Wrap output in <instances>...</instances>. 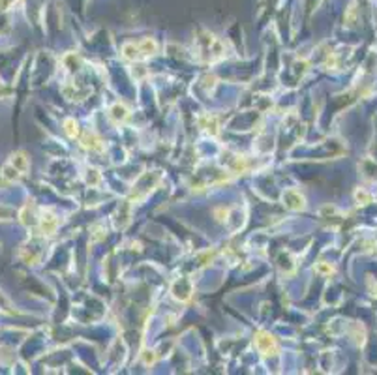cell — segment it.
Wrapping results in <instances>:
<instances>
[{"label":"cell","mask_w":377,"mask_h":375,"mask_svg":"<svg viewBox=\"0 0 377 375\" xmlns=\"http://www.w3.org/2000/svg\"><path fill=\"white\" fill-rule=\"evenodd\" d=\"M28 167H30V161H28V158H26L23 150L13 152L12 156L8 158V161L4 163L2 171H0V180L4 184H12V182L21 180L24 175L28 173Z\"/></svg>","instance_id":"6da1fadb"},{"label":"cell","mask_w":377,"mask_h":375,"mask_svg":"<svg viewBox=\"0 0 377 375\" xmlns=\"http://www.w3.org/2000/svg\"><path fill=\"white\" fill-rule=\"evenodd\" d=\"M197 51H199L197 53L199 59L205 62H216L223 59V55H225L223 43L210 32H201L197 36Z\"/></svg>","instance_id":"7a4b0ae2"},{"label":"cell","mask_w":377,"mask_h":375,"mask_svg":"<svg viewBox=\"0 0 377 375\" xmlns=\"http://www.w3.org/2000/svg\"><path fill=\"white\" fill-rule=\"evenodd\" d=\"M254 345H256V349L263 356H274V355L280 353L276 338L270 332H267V330H257L254 334Z\"/></svg>","instance_id":"3957f363"},{"label":"cell","mask_w":377,"mask_h":375,"mask_svg":"<svg viewBox=\"0 0 377 375\" xmlns=\"http://www.w3.org/2000/svg\"><path fill=\"white\" fill-rule=\"evenodd\" d=\"M59 218L51 208H40L38 212V227L43 237H53L59 229Z\"/></svg>","instance_id":"277c9868"},{"label":"cell","mask_w":377,"mask_h":375,"mask_svg":"<svg viewBox=\"0 0 377 375\" xmlns=\"http://www.w3.org/2000/svg\"><path fill=\"white\" fill-rule=\"evenodd\" d=\"M171 295L179 302H188L192 298V295H194V283H192V279L179 278L173 283V287H171Z\"/></svg>","instance_id":"5b68a950"},{"label":"cell","mask_w":377,"mask_h":375,"mask_svg":"<svg viewBox=\"0 0 377 375\" xmlns=\"http://www.w3.org/2000/svg\"><path fill=\"white\" fill-rule=\"evenodd\" d=\"M281 203L287 210H293V212L306 210V197L298 190H285L281 194Z\"/></svg>","instance_id":"8992f818"},{"label":"cell","mask_w":377,"mask_h":375,"mask_svg":"<svg viewBox=\"0 0 377 375\" xmlns=\"http://www.w3.org/2000/svg\"><path fill=\"white\" fill-rule=\"evenodd\" d=\"M197 124H199V128H201L205 133H208V135H212V137L219 135V120L216 115H201V117L197 118Z\"/></svg>","instance_id":"52a82bcc"},{"label":"cell","mask_w":377,"mask_h":375,"mask_svg":"<svg viewBox=\"0 0 377 375\" xmlns=\"http://www.w3.org/2000/svg\"><path fill=\"white\" fill-rule=\"evenodd\" d=\"M81 146L90 152H103V139L94 132H86L81 137Z\"/></svg>","instance_id":"ba28073f"},{"label":"cell","mask_w":377,"mask_h":375,"mask_svg":"<svg viewBox=\"0 0 377 375\" xmlns=\"http://www.w3.org/2000/svg\"><path fill=\"white\" fill-rule=\"evenodd\" d=\"M128 118H130V109H128L124 103L117 101L115 105H111L109 120L113 122V124H122V122H126Z\"/></svg>","instance_id":"9c48e42d"},{"label":"cell","mask_w":377,"mask_h":375,"mask_svg":"<svg viewBox=\"0 0 377 375\" xmlns=\"http://www.w3.org/2000/svg\"><path fill=\"white\" fill-rule=\"evenodd\" d=\"M137 47H139V53H141V59L154 57L158 53V43L152 38H143L141 41H137Z\"/></svg>","instance_id":"30bf717a"},{"label":"cell","mask_w":377,"mask_h":375,"mask_svg":"<svg viewBox=\"0 0 377 375\" xmlns=\"http://www.w3.org/2000/svg\"><path fill=\"white\" fill-rule=\"evenodd\" d=\"M85 182L90 186V188H96L101 184V175H99V171L94 169V167H88L85 173Z\"/></svg>","instance_id":"8fae6325"},{"label":"cell","mask_w":377,"mask_h":375,"mask_svg":"<svg viewBox=\"0 0 377 375\" xmlns=\"http://www.w3.org/2000/svg\"><path fill=\"white\" fill-rule=\"evenodd\" d=\"M62 126H64V132H66V135H68L70 139L79 137V124H77L75 118H66Z\"/></svg>","instance_id":"7c38bea8"},{"label":"cell","mask_w":377,"mask_h":375,"mask_svg":"<svg viewBox=\"0 0 377 375\" xmlns=\"http://www.w3.org/2000/svg\"><path fill=\"white\" fill-rule=\"evenodd\" d=\"M316 272L317 274H323V276H330V274H334V272H336V268L330 265V263L321 261V263H317L316 265Z\"/></svg>","instance_id":"4fadbf2b"},{"label":"cell","mask_w":377,"mask_h":375,"mask_svg":"<svg viewBox=\"0 0 377 375\" xmlns=\"http://www.w3.org/2000/svg\"><path fill=\"white\" fill-rule=\"evenodd\" d=\"M355 199H357L358 205H368V203H372V195L368 194L366 190H362V188H358V190L355 192Z\"/></svg>","instance_id":"5bb4252c"},{"label":"cell","mask_w":377,"mask_h":375,"mask_svg":"<svg viewBox=\"0 0 377 375\" xmlns=\"http://www.w3.org/2000/svg\"><path fill=\"white\" fill-rule=\"evenodd\" d=\"M355 339H357V343H358V345H364V343H366V332H364V327H360V325H357V334H355Z\"/></svg>","instance_id":"9a60e30c"},{"label":"cell","mask_w":377,"mask_h":375,"mask_svg":"<svg viewBox=\"0 0 377 375\" xmlns=\"http://www.w3.org/2000/svg\"><path fill=\"white\" fill-rule=\"evenodd\" d=\"M146 355H145V364L146 366H150V364H154V360H156V355L152 351H145Z\"/></svg>","instance_id":"2e32d148"},{"label":"cell","mask_w":377,"mask_h":375,"mask_svg":"<svg viewBox=\"0 0 377 375\" xmlns=\"http://www.w3.org/2000/svg\"><path fill=\"white\" fill-rule=\"evenodd\" d=\"M17 0H0V10H10Z\"/></svg>","instance_id":"e0dca14e"},{"label":"cell","mask_w":377,"mask_h":375,"mask_svg":"<svg viewBox=\"0 0 377 375\" xmlns=\"http://www.w3.org/2000/svg\"><path fill=\"white\" fill-rule=\"evenodd\" d=\"M345 21H349V23L353 24V21H355V6L353 4L349 6V12H347V15H345Z\"/></svg>","instance_id":"ac0fdd59"}]
</instances>
